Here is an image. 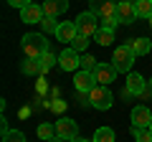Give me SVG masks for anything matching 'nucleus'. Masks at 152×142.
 I'll return each mask as SVG.
<instances>
[{"mask_svg": "<svg viewBox=\"0 0 152 142\" xmlns=\"http://www.w3.org/2000/svg\"><path fill=\"white\" fill-rule=\"evenodd\" d=\"M38 61H41V69H43V74H46L48 69H53V66H56V56L51 53V51H46V53L41 56Z\"/></svg>", "mask_w": 152, "mask_h": 142, "instance_id": "b1692460", "label": "nucleus"}, {"mask_svg": "<svg viewBox=\"0 0 152 142\" xmlns=\"http://www.w3.org/2000/svg\"><path fill=\"white\" fill-rule=\"evenodd\" d=\"M43 10H46V15H61V13H66L69 10V0H46L43 3Z\"/></svg>", "mask_w": 152, "mask_h": 142, "instance_id": "4468645a", "label": "nucleus"}, {"mask_svg": "<svg viewBox=\"0 0 152 142\" xmlns=\"http://www.w3.org/2000/svg\"><path fill=\"white\" fill-rule=\"evenodd\" d=\"M94 38H96V43H99V46H109V43L114 41V31H109V28H102V31H99Z\"/></svg>", "mask_w": 152, "mask_h": 142, "instance_id": "aec40b11", "label": "nucleus"}, {"mask_svg": "<svg viewBox=\"0 0 152 142\" xmlns=\"http://www.w3.org/2000/svg\"><path fill=\"white\" fill-rule=\"evenodd\" d=\"M8 5H13V8H18V10H23V8L31 5V0H8Z\"/></svg>", "mask_w": 152, "mask_h": 142, "instance_id": "c756f323", "label": "nucleus"}, {"mask_svg": "<svg viewBox=\"0 0 152 142\" xmlns=\"http://www.w3.org/2000/svg\"><path fill=\"white\" fill-rule=\"evenodd\" d=\"M86 46H89V36H84V33H76V38L71 41V48L81 53V51H86Z\"/></svg>", "mask_w": 152, "mask_h": 142, "instance_id": "5701e85b", "label": "nucleus"}, {"mask_svg": "<svg viewBox=\"0 0 152 142\" xmlns=\"http://www.w3.org/2000/svg\"><path fill=\"white\" fill-rule=\"evenodd\" d=\"M38 91H41V94L46 91V81H43V79H38Z\"/></svg>", "mask_w": 152, "mask_h": 142, "instance_id": "7c9ffc66", "label": "nucleus"}, {"mask_svg": "<svg viewBox=\"0 0 152 142\" xmlns=\"http://www.w3.org/2000/svg\"><path fill=\"white\" fill-rule=\"evenodd\" d=\"M117 18H119V23H134L137 20V10H134V3L132 0H119L117 3Z\"/></svg>", "mask_w": 152, "mask_h": 142, "instance_id": "9d476101", "label": "nucleus"}, {"mask_svg": "<svg viewBox=\"0 0 152 142\" xmlns=\"http://www.w3.org/2000/svg\"><path fill=\"white\" fill-rule=\"evenodd\" d=\"M56 137H61V140L71 142L79 137V124H76V119H71V117H61L58 122H56Z\"/></svg>", "mask_w": 152, "mask_h": 142, "instance_id": "39448f33", "label": "nucleus"}, {"mask_svg": "<svg viewBox=\"0 0 152 142\" xmlns=\"http://www.w3.org/2000/svg\"><path fill=\"white\" fill-rule=\"evenodd\" d=\"M74 86H76V91L89 94L94 86H96V79H94L91 71H76V76H74Z\"/></svg>", "mask_w": 152, "mask_h": 142, "instance_id": "1a4fd4ad", "label": "nucleus"}, {"mask_svg": "<svg viewBox=\"0 0 152 142\" xmlns=\"http://www.w3.org/2000/svg\"><path fill=\"white\" fill-rule=\"evenodd\" d=\"M71 142H91V140H84V137H76V140H71Z\"/></svg>", "mask_w": 152, "mask_h": 142, "instance_id": "2f4dec72", "label": "nucleus"}, {"mask_svg": "<svg viewBox=\"0 0 152 142\" xmlns=\"http://www.w3.org/2000/svg\"><path fill=\"white\" fill-rule=\"evenodd\" d=\"M76 31L91 38V36H96V33L102 31V20H96L94 13H81V15L76 18Z\"/></svg>", "mask_w": 152, "mask_h": 142, "instance_id": "20e7f679", "label": "nucleus"}, {"mask_svg": "<svg viewBox=\"0 0 152 142\" xmlns=\"http://www.w3.org/2000/svg\"><path fill=\"white\" fill-rule=\"evenodd\" d=\"M48 142H66V140H61V137H53V140H48Z\"/></svg>", "mask_w": 152, "mask_h": 142, "instance_id": "473e14b6", "label": "nucleus"}, {"mask_svg": "<svg viewBox=\"0 0 152 142\" xmlns=\"http://www.w3.org/2000/svg\"><path fill=\"white\" fill-rule=\"evenodd\" d=\"M132 135H134V140L137 142H152V132H150V127H132Z\"/></svg>", "mask_w": 152, "mask_h": 142, "instance_id": "4be33fe9", "label": "nucleus"}, {"mask_svg": "<svg viewBox=\"0 0 152 142\" xmlns=\"http://www.w3.org/2000/svg\"><path fill=\"white\" fill-rule=\"evenodd\" d=\"M58 66L64 71H76L79 66H81V56H79V51H74V48L61 51V53H58Z\"/></svg>", "mask_w": 152, "mask_h": 142, "instance_id": "0eeeda50", "label": "nucleus"}, {"mask_svg": "<svg viewBox=\"0 0 152 142\" xmlns=\"http://www.w3.org/2000/svg\"><path fill=\"white\" fill-rule=\"evenodd\" d=\"M91 74H94V79H96V84H102V86H109V84L117 79V69H114L112 64H99Z\"/></svg>", "mask_w": 152, "mask_h": 142, "instance_id": "6e6552de", "label": "nucleus"}, {"mask_svg": "<svg viewBox=\"0 0 152 142\" xmlns=\"http://www.w3.org/2000/svg\"><path fill=\"white\" fill-rule=\"evenodd\" d=\"M96 59H94V56H81V71H94L96 69Z\"/></svg>", "mask_w": 152, "mask_h": 142, "instance_id": "bb28decb", "label": "nucleus"}, {"mask_svg": "<svg viewBox=\"0 0 152 142\" xmlns=\"http://www.w3.org/2000/svg\"><path fill=\"white\" fill-rule=\"evenodd\" d=\"M23 74H26V76H41V74H43L41 61L38 59H26L23 61Z\"/></svg>", "mask_w": 152, "mask_h": 142, "instance_id": "f3484780", "label": "nucleus"}, {"mask_svg": "<svg viewBox=\"0 0 152 142\" xmlns=\"http://www.w3.org/2000/svg\"><path fill=\"white\" fill-rule=\"evenodd\" d=\"M150 91H152V79H150Z\"/></svg>", "mask_w": 152, "mask_h": 142, "instance_id": "72a5a7b5", "label": "nucleus"}, {"mask_svg": "<svg viewBox=\"0 0 152 142\" xmlns=\"http://www.w3.org/2000/svg\"><path fill=\"white\" fill-rule=\"evenodd\" d=\"M41 26H43V31H46V33H56V31H58V26H61V23H56V18H53V15H46Z\"/></svg>", "mask_w": 152, "mask_h": 142, "instance_id": "a878e982", "label": "nucleus"}, {"mask_svg": "<svg viewBox=\"0 0 152 142\" xmlns=\"http://www.w3.org/2000/svg\"><path fill=\"white\" fill-rule=\"evenodd\" d=\"M119 26V18L117 15H109V18H102V28H109V31H114V28Z\"/></svg>", "mask_w": 152, "mask_h": 142, "instance_id": "cd10ccee", "label": "nucleus"}, {"mask_svg": "<svg viewBox=\"0 0 152 142\" xmlns=\"http://www.w3.org/2000/svg\"><path fill=\"white\" fill-rule=\"evenodd\" d=\"M43 18H46L43 5H36V3H31L28 8L20 10V20L23 23H43Z\"/></svg>", "mask_w": 152, "mask_h": 142, "instance_id": "9b49d317", "label": "nucleus"}, {"mask_svg": "<svg viewBox=\"0 0 152 142\" xmlns=\"http://www.w3.org/2000/svg\"><path fill=\"white\" fill-rule=\"evenodd\" d=\"M38 137H41L43 142L53 140V137H56V124H41V127H38Z\"/></svg>", "mask_w": 152, "mask_h": 142, "instance_id": "412c9836", "label": "nucleus"}, {"mask_svg": "<svg viewBox=\"0 0 152 142\" xmlns=\"http://www.w3.org/2000/svg\"><path fill=\"white\" fill-rule=\"evenodd\" d=\"M48 109H53V112H64V109H66V102H61V99H53V102L48 104Z\"/></svg>", "mask_w": 152, "mask_h": 142, "instance_id": "c85d7f7f", "label": "nucleus"}, {"mask_svg": "<svg viewBox=\"0 0 152 142\" xmlns=\"http://www.w3.org/2000/svg\"><path fill=\"white\" fill-rule=\"evenodd\" d=\"M86 99H89V104H91L94 109H109L112 107V102H114V97H112V91H109V86H94L91 91L86 94Z\"/></svg>", "mask_w": 152, "mask_h": 142, "instance_id": "7ed1b4c3", "label": "nucleus"}, {"mask_svg": "<svg viewBox=\"0 0 152 142\" xmlns=\"http://www.w3.org/2000/svg\"><path fill=\"white\" fill-rule=\"evenodd\" d=\"M3 142H26V135L20 130H8L3 135Z\"/></svg>", "mask_w": 152, "mask_h": 142, "instance_id": "393cba45", "label": "nucleus"}, {"mask_svg": "<svg viewBox=\"0 0 152 142\" xmlns=\"http://www.w3.org/2000/svg\"><path fill=\"white\" fill-rule=\"evenodd\" d=\"M145 79L140 74H129L127 76V94H145Z\"/></svg>", "mask_w": 152, "mask_h": 142, "instance_id": "2eb2a0df", "label": "nucleus"}, {"mask_svg": "<svg viewBox=\"0 0 152 142\" xmlns=\"http://www.w3.org/2000/svg\"><path fill=\"white\" fill-rule=\"evenodd\" d=\"M134 59H137V53L129 46H117V51H114V56H112V66L117 69V74H129Z\"/></svg>", "mask_w": 152, "mask_h": 142, "instance_id": "f03ea898", "label": "nucleus"}, {"mask_svg": "<svg viewBox=\"0 0 152 142\" xmlns=\"http://www.w3.org/2000/svg\"><path fill=\"white\" fill-rule=\"evenodd\" d=\"M91 142H114V130L112 127H99V130L94 132Z\"/></svg>", "mask_w": 152, "mask_h": 142, "instance_id": "a211bd4d", "label": "nucleus"}, {"mask_svg": "<svg viewBox=\"0 0 152 142\" xmlns=\"http://www.w3.org/2000/svg\"><path fill=\"white\" fill-rule=\"evenodd\" d=\"M23 46V53H26V59H41V56L48 51V41H46V36H41V33H26L20 41Z\"/></svg>", "mask_w": 152, "mask_h": 142, "instance_id": "f257e3e1", "label": "nucleus"}, {"mask_svg": "<svg viewBox=\"0 0 152 142\" xmlns=\"http://www.w3.org/2000/svg\"><path fill=\"white\" fill-rule=\"evenodd\" d=\"M89 13H94L96 18L117 15V0H89Z\"/></svg>", "mask_w": 152, "mask_h": 142, "instance_id": "423d86ee", "label": "nucleus"}, {"mask_svg": "<svg viewBox=\"0 0 152 142\" xmlns=\"http://www.w3.org/2000/svg\"><path fill=\"white\" fill-rule=\"evenodd\" d=\"M76 23L74 20H64L58 26V31H56V41H61V43H71V41L76 38Z\"/></svg>", "mask_w": 152, "mask_h": 142, "instance_id": "f8f14e48", "label": "nucleus"}, {"mask_svg": "<svg viewBox=\"0 0 152 142\" xmlns=\"http://www.w3.org/2000/svg\"><path fill=\"white\" fill-rule=\"evenodd\" d=\"M150 132H152V122H150Z\"/></svg>", "mask_w": 152, "mask_h": 142, "instance_id": "f704fd0d", "label": "nucleus"}, {"mask_svg": "<svg viewBox=\"0 0 152 142\" xmlns=\"http://www.w3.org/2000/svg\"><path fill=\"white\" fill-rule=\"evenodd\" d=\"M150 122H152V112L147 109V107H134L132 109V127H150Z\"/></svg>", "mask_w": 152, "mask_h": 142, "instance_id": "ddd939ff", "label": "nucleus"}, {"mask_svg": "<svg viewBox=\"0 0 152 142\" xmlns=\"http://www.w3.org/2000/svg\"><path fill=\"white\" fill-rule=\"evenodd\" d=\"M150 26H152V18H150Z\"/></svg>", "mask_w": 152, "mask_h": 142, "instance_id": "c9c22d12", "label": "nucleus"}, {"mask_svg": "<svg viewBox=\"0 0 152 142\" xmlns=\"http://www.w3.org/2000/svg\"><path fill=\"white\" fill-rule=\"evenodd\" d=\"M134 10H137V18H152V0H137Z\"/></svg>", "mask_w": 152, "mask_h": 142, "instance_id": "6ab92c4d", "label": "nucleus"}, {"mask_svg": "<svg viewBox=\"0 0 152 142\" xmlns=\"http://www.w3.org/2000/svg\"><path fill=\"white\" fill-rule=\"evenodd\" d=\"M127 46H129V48L134 51L137 56H147V53L152 51V43H150L147 38H132V41H129Z\"/></svg>", "mask_w": 152, "mask_h": 142, "instance_id": "dca6fc26", "label": "nucleus"}]
</instances>
